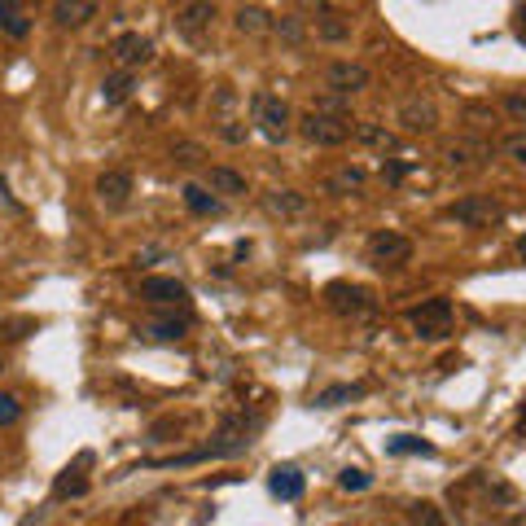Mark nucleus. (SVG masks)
I'll list each match as a JSON object with an SVG mask.
<instances>
[{
  "label": "nucleus",
  "mask_w": 526,
  "mask_h": 526,
  "mask_svg": "<svg viewBox=\"0 0 526 526\" xmlns=\"http://www.w3.org/2000/svg\"><path fill=\"white\" fill-rule=\"evenodd\" d=\"M474 482H478V491L487 496V504H491V509H504L509 518H518V513H522V501H518V491H513V487H509L501 474H491V470H478Z\"/></svg>",
  "instance_id": "obj_10"
},
{
  "label": "nucleus",
  "mask_w": 526,
  "mask_h": 526,
  "mask_svg": "<svg viewBox=\"0 0 526 526\" xmlns=\"http://www.w3.org/2000/svg\"><path fill=\"white\" fill-rule=\"evenodd\" d=\"M273 35H281V45L299 49L303 40H307V18H299V14H276V18H273Z\"/></svg>",
  "instance_id": "obj_25"
},
{
  "label": "nucleus",
  "mask_w": 526,
  "mask_h": 526,
  "mask_svg": "<svg viewBox=\"0 0 526 526\" xmlns=\"http://www.w3.org/2000/svg\"><path fill=\"white\" fill-rule=\"evenodd\" d=\"M215 132L224 136L228 145H242V141H246V124H242V119H220V124H215Z\"/></svg>",
  "instance_id": "obj_35"
},
{
  "label": "nucleus",
  "mask_w": 526,
  "mask_h": 526,
  "mask_svg": "<svg viewBox=\"0 0 526 526\" xmlns=\"http://www.w3.org/2000/svg\"><path fill=\"white\" fill-rule=\"evenodd\" d=\"M355 395H360V386H329L316 395V408H338L342 400H355Z\"/></svg>",
  "instance_id": "obj_34"
},
{
  "label": "nucleus",
  "mask_w": 526,
  "mask_h": 526,
  "mask_svg": "<svg viewBox=\"0 0 526 526\" xmlns=\"http://www.w3.org/2000/svg\"><path fill=\"white\" fill-rule=\"evenodd\" d=\"M299 132L307 145H316V150H338V145H347L355 124H351L347 114H325V110H307L299 119Z\"/></svg>",
  "instance_id": "obj_1"
},
{
  "label": "nucleus",
  "mask_w": 526,
  "mask_h": 526,
  "mask_svg": "<svg viewBox=\"0 0 526 526\" xmlns=\"http://www.w3.org/2000/svg\"><path fill=\"white\" fill-rule=\"evenodd\" d=\"M18 422H23V400L14 391H0V430L18 426Z\"/></svg>",
  "instance_id": "obj_31"
},
{
  "label": "nucleus",
  "mask_w": 526,
  "mask_h": 526,
  "mask_svg": "<svg viewBox=\"0 0 526 526\" xmlns=\"http://www.w3.org/2000/svg\"><path fill=\"white\" fill-rule=\"evenodd\" d=\"M53 491H57V501H66V496H84V491H88V482H84V478H71V470H66V478H57V487H53Z\"/></svg>",
  "instance_id": "obj_37"
},
{
  "label": "nucleus",
  "mask_w": 526,
  "mask_h": 526,
  "mask_svg": "<svg viewBox=\"0 0 526 526\" xmlns=\"http://www.w3.org/2000/svg\"><path fill=\"white\" fill-rule=\"evenodd\" d=\"M360 145H369V150L377 154H395L400 150V136L391 132V127H382V124H355V132H351Z\"/></svg>",
  "instance_id": "obj_22"
},
{
  "label": "nucleus",
  "mask_w": 526,
  "mask_h": 526,
  "mask_svg": "<svg viewBox=\"0 0 526 526\" xmlns=\"http://www.w3.org/2000/svg\"><path fill=\"white\" fill-rule=\"evenodd\" d=\"M504 110L518 114V119H526V97H504Z\"/></svg>",
  "instance_id": "obj_40"
},
{
  "label": "nucleus",
  "mask_w": 526,
  "mask_h": 526,
  "mask_svg": "<svg viewBox=\"0 0 526 526\" xmlns=\"http://www.w3.org/2000/svg\"><path fill=\"white\" fill-rule=\"evenodd\" d=\"M114 62L124 66V71H136V66H145L154 57V40L150 35H141V31H127V35H119L114 40Z\"/></svg>",
  "instance_id": "obj_13"
},
{
  "label": "nucleus",
  "mask_w": 526,
  "mask_h": 526,
  "mask_svg": "<svg viewBox=\"0 0 526 526\" xmlns=\"http://www.w3.org/2000/svg\"><path fill=\"white\" fill-rule=\"evenodd\" d=\"M31 329H35V321H9V325H5V333H9V338H26Z\"/></svg>",
  "instance_id": "obj_39"
},
{
  "label": "nucleus",
  "mask_w": 526,
  "mask_h": 526,
  "mask_svg": "<svg viewBox=\"0 0 526 526\" xmlns=\"http://www.w3.org/2000/svg\"><path fill=\"white\" fill-rule=\"evenodd\" d=\"M172 163H180V167H202V163H206V150H202L198 141H175Z\"/></svg>",
  "instance_id": "obj_30"
},
{
  "label": "nucleus",
  "mask_w": 526,
  "mask_h": 526,
  "mask_svg": "<svg viewBox=\"0 0 526 526\" xmlns=\"http://www.w3.org/2000/svg\"><path fill=\"white\" fill-rule=\"evenodd\" d=\"M251 124L273 141L281 145L285 136H290V127H294V114H290V105L276 97V93H254L251 97Z\"/></svg>",
  "instance_id": "obj_2"
},
{
  "label": "nucleus",
  "mask_w": 526,
  "mask_h": 526,
  "mask_svg": "<svg viewBox=\"0 0 526 526\" xmlns=\"http://www.w3.org/2000/svg\"><path fill=\"white\" fill-rule=\"evenodd\" d=\"M448 220L465 228H487L501 220V202L491 198V194H465L461 202H452L448 206Z\"/></svg>",
  "instance_id": "obj_5"
},
{
  "label": "nucleus",
  "mask_w": 526,
  "mask_h": 526,
  "mask_svg": "<svg viewBox=\"0 0 526 526\" xmlns=\"http://www.w3.org/2000/svg\"><path fill=\"white\" fill-rule=\"evenodd\" d=\"M465 124H474L478 132H487V127H496V110L482 105V101H470V105H465Z\"/></svg>",
  "instance_id": "obj_32"
},
{
  "label": "nucleus",
  "mask_w": 526,
  "mask_h": 526,
  "mask_svg": "<svg viewBox=\"0 0 526 526\" xmlns=\"http://www.w3.org/2000/svg\"><path fill=\"white\" fill-rule=\"evenodd\" d=\"M268 487H273V496H281V501H299L307 478H303L299 465H276L273 478H268Z\"/></svg>",
  "instance_id": "obj_21"
},
{
  "label": "nucleus",
  "mask_w": 526,
  "mask_h": 526,
  "mask_svg": "<svg viewBox=\"0 0 526 526\" xmlns=\"http://www.w3.org/2000/svg\"><path fill=\"white\" fill-rule=\"evenodd\" d=\"M504 158L518 163V167H526V127H518V132L504 136Z\"/></svg>",
  "instance_id": "obj_33"
},
{
  "label": "nucleus",
  "mask_w": 526,
  "mask_h": 526,
  "mask_svg": "<svg viewBox=\"0 0 526 526\" xmlns=\"http://www.w3.org/2000/svg\"><path fill=\"white\" fill-rule=\"evenodd\" d=\"M518 40H526V5L518 9Z\"/></svg>",
  "instance_id": "obj_41"
},
{
  "label": "nucleus",
  "mask_w": 526,
  "mask_h": 526,
  "mask_svg": "<svg viewBox=\"0 0 526 526\" xmlns=\"http://www.w3.org/2000/svg\"><path fill=\"white\" fill-rule=\"evenodd\" d=\"M408 522H412V526H448V518H443V509H439V504L417 501V504H408Z\"/></svg>",
  "instance_id": "obj_29"
},
{
  "label": "nucleus",
  "mask_w": 526,
  "mask_h": 526,
  "mask_svg": "<svg viewBox=\"0 0 526 526\" xmlns=\"http://www.w3.org/2000/svg\"><path fill=\"white\" fill-rule=\"evenodd\" d=\"M246 422H237V417H228L224 426H220V434H215V443H211V456H237V452H246Z\"/></svg>",
  "instance_id": "obj_19"
},
{
  "label": "nucleus",
  "mask_w": 526,
  "mask_h": 526,
  "mask_svg": "<svg viewBox=\"0 0 526 526\" xmlns=\"http://www.w3.org/2000/svg\"><path fill=\"white\" fill-rule=\"evenodd\" d=\"M132 172H101L97 184H93V194H97V202L105 206V211H124L127 202H132Z\"/></svg>",
  "instance_id": "obj_11"
},
{
  "label": "nucleus",
  "mask_w": 526,
  "mask_h": 526,
  "mask_svg": "<svg viewBox=\"0 0 526 526\" xmlns=\"http://www.w3.org/2000/svg\"><path fill=\"white\" fill-rule=\"evenodd\" d=\"M364 180H369V172L364 167H338V172L325 175V194H333V198H351V194H360L364 189Z\"/></svg>",
  "instance_id": "obj_20"
},
{
  "label": "nucleus",
  "mask_w": 526,
  "mask_h": 526,
  "mask_svg": "<svg viewBox=\"0 0 526 526\" xmlns=\"http://www.w3.org/2000/svg\"><path fill=\"white\" fill-rule=\"evenodd\" d=\"M369 482H373V474H364V470H342V474H338V487H342V491H364Z\"/></svg>",
  "instance_id": "obj_36"
},
{
  "label": "nucleus",
  "mask_w": 526,
  "mask_h": 526,
  "mask_svg": "<svg viewBox=\"0 0 526 526\" xmlns=\"http://www.w3.org/2000/svg\"><path fill=\"white\" fill-rule=\"evenodd\" d=\"M215 5H175V14H172V23L175 31L194 45V49H202L206 40H211V26H215Z\"/></svg>",
  "instance_id": "obj_4"
},
{
  "label": "nucleus",
  "mask_w": 526,
  "mask_h": 526,
  "mask_svg": "<svg viewBox=\"0 0 526 526\" xmlns=\"http://www.w3.org/2000/svg\"><path fill=\"white\" fill-rule=\"evenodd\" d=\"M132 88H136V79H132V71H119V75H105V79H101V101H105V105H119V101L132 97Z\"/></svg>",
  "instance_id": "obj_26"
},
{
  "label": "nucleus",
  "mask_w": 526,
  "mask_h": 526,
  "mask_svg": "<svg viewBox=\"0 0 526 526\" xmlns=\"http://www.w3.org/2000/svg\"><path fill=\"white\" fill-rule=\"evenodd\" d=\"M233 26H237L242 35H268V31H273V14H268L263 5H242V9L233 14Z\"/></svg>",
  "instance_id": "obj_23"
},
{
  "label": "nucleus",
  "mask_w": 526,
  "mask_h": 526,
  "mask_svg": "<svg viewBox=\"0 0 526 526\" xmlns=\"http://www.w3.org/2000/svg\"><path fill=\"white\" fill-rule=\"evenodd\" d=\"M316 40H325V45H347V40H351V23L338 14V9L316 5Z\"/></svg>",
  "instance_id": "obj_18"
},
{
  "label": "nucleus",
  "mask_w": 526,
  "mask_h": 526,
  "mask_svg": "<svg viewBox=\"0 0 526 526\" xmlns=\"http://www.w3.org/2000/svg\"><path fill=\"white\" fill-rule=\"evenodd\" d=\"M0 31H5V35H14V40H23L26 31H31V18H26L23 5H9V0L0 5Z\"/></svg>",
  "instance_id": "obj_27"
},
{
  "label": "nucleus",
  "mask_w": 526,
  "mask_h": 526,
  "mask_svg": "<svg viewBox=\"0 0 526 526\" xmlns=\"http://www.w3.org/2000/svg\"><path fill=\"white\" fill-rule=\"evenodd\" d=\"M211 198H242L251 184H246V175L233 172V167H206V184H202Z\"/></svg>",
  "instance_id": "obj_17"
},
{
  "label": "nucleus",
  "mask_w": 526,
  "mask_h": 526,
  "mask_svg": "<svg viewBox=\"0 0 526 526\" xmlns=\"http://www.w3.org/2000/svg\"><path fill=\"white\" fill-rule=\"evenodd\" d=\"M325 303H329V312L351 316V321H360V316L373 312V294H369L364 285H351V281H333V285H325Z\"/></svg>",
  "instance_id": "obj_7"
},
{
  "label": "nucleus",
  "mask_w": 526,
  "mask_h": 526,
  "mask_svg": "<svg viewBox=\"0 0 526 526\" xmlns=\"http://www.w3.org/2000/svg\"><path fill=\"white\" fill-rule=\"evenodd\" d=\"M395 124H400L403 132H434V127H439V105L430 97H422V93H412V97L400 101Z\"/></svg>",
  "instance_id": "obj_9"
},
{
  "label": "nucleus",
  "mask_w": 526,
  "mask_h": 526,
  "mask_svg": "<svg viewBox=\"0 0 526 526\" xmlns=\"http://www.w3.org/2000/svg\"><path fill=\"white\" fill-rule=\"evenodd\" d=\"M180 194H184V206H189L194 215H215V211H220V198H211L202 184H184Z\"/></svg>",
  "instance_id": "obj_28"
},
{
  "label": "nucleus",
  "mask_w": 526,
  "mask_h": 526,
  "mask_svg": "<svg viewBox=\"0 0 526 526\" xmlns=\"http://www.w3.org/2000/svg\"><path fill=\"white\" fill-rule=\"evenodd\" d=\"M491 163V145L487 141H456L448 145V167L452 172H478Z\"/></svg>",
  "instance_id": "obj_15"
},
{
  "label": "nucleus",
  "mask_w": 526,
  "mask_h": 526,
  "mask_svg": "<svg viewBox=\"0 0 526 526\" xmlns=\"http://www.w3.org/2000/svg\"><path fill=\"white\" fill-rule=\"evenodd\" d=\"M452 321H456V312H452V299L443 294H434V299L417 303L412 312H408V325L417 329V338H426V342H439V338H448L452 333Z\"/></svg>",
  "instance_id": "obj_3"
},
{
  "label": "nucleus",
  "mask_w": 526,
  "mask_h": 526,
  "mask_svg": "<svg viewBox=\"0 0 526 526\" xmlns=\"http://www.w3.org/2000/svg\"><path fill=\"white\" fill-rule=\"evenodd\" d=\"M0 373H5V355H0Z\"/></svg>",
  "instance_id": "obj_42"
},
{
  "label": "nucleus",
  "mask_w": 526,
  "mask_h": 526,
  "mask_svg": "<svg viewBox=\"0 0 526 526\" xmlns=\"http://www.w3.org/2000/svg\"><path fill=\"white\" fill-rule=\"evenodd\" d=\"M307 194H299V189H268L263 194V211L273 215V220H303L307 215Z\"/></svg>",
  "instance_id": "obj_14"
},
{
  "label": "nucleus",
  "mask_w": 526,
  "mask_h": 526,
  "mask_svg": "<svg viewBox=\"0 0 526 526\" xmlns=\"http://www.w3.org/2000/svg\"><path fill=\"white\" fill-rule=\"evenodd\" d=\"M325 88L329 93H338V97H355V93H364V88H373V71L364 66V62H329L325 66Z\"/></svg>",
  "instance_id": "obj_6"
},
{
  "label": "nucleus",
  "mask_w": 526,
  "mask_h": 526,
  "mask_svg": "<svg viewBox=\"0 0 526 526\" xmlns=\"http://www.w3.org/2000/svg\"><path fill=\"white\" fill-rule=\"evenodd\" d=\"M53 14V23L62 26V31H79V26H88L93 18H97L101 9L93 5V0H57L49 9Z\"/></svg>",
  "instance_id": "obj_16"
},
{
  "label": "nucleus",
  "mask_w": 526,
  "mask_h": 526,
  "mask_svg": "<svg viewBox=\"0 0 526 526\" xmlns=\"http://www.w3.org/2000/svg\"><path fill=\"white\" fill-rule=\"evenodd\" d=\"M369 259L377 268H403L412 259V242L403 233H395V228H382V233L369 237Z\"/></svg>",
  "instance_id": "obj_8"
},
{
  "label": "nucleus",
  "mask_w": 526,
  "mask_h": 526,
  "mask_svg": "<svg viewBox=\"0 0 526 526\" xmlns=\"http://www.w3.org/2000/svg\"><path fill=\"white\" fill-rule=\"evenodd\" d=\"M391 452H426V456H430V443H417V439L400 434V439H391Z\"/></svg>",
  "instance_id": "obj_38"
},
{
  "label": "nucleus",
  "mask_w": 526,
  "mask_h": 526,
  "mask_svg": "<svg viewBox=\"0 0 526 526\" xmlns=\"http://www.w3.org/2000/svg\"><path fill=\"white\" fill-rule=\"evenodd\" d=\"M184 329H189V316H158V321H145V325H141V338H150V342H175V338H184Z\"/></svg>",
  "instance_id": "obj_24"
},
{
  "label": "nucleus",
  "mask_w": 526,
  "mask_h": 526,
  "mask_svg": "<svg viewBox=\"0 0 526 526\" xmlns=\"http://www.w3.org/2000/svg\"><path fill=\"white\" fill-rule=\"evenodd\" d=\"M136 294H141V303H150V307H180V303L189 299V290H184L175 276H145Z\"/></svg>",
  "instance_id": "obj_12"
}]
</instances>
